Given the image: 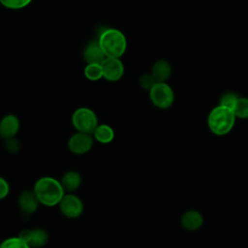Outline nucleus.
Segmentation results:
<instances>
[{
    "label": "nucleus",
    "mask_w": 248,
    "mask_h": 248,
    "mask_svg": "<svg viewBox=\"0 0 248 248\" xmlns=\"http://www.w3.org/2000/svg\"><path fill=\"white\" fill-rule=\"evenodd\" d=\"M72 124L77 132L92 135L98 123V117L94 110L89 108H78L72 115Z\"/></svg>",
    "instance_id": "nucleus-4"
},
{
    "label": "nucleus",
    "mask_w": 248,
    "mask_h": 248,
    "mask_svg": "<svg viewBox=\"0 0 248 248\" xmlns=\"http://www.w3.org/2000/svg\"><path fill=\"white\" fill-rule=\"evenodd\" d=\"M101 66L103 78L108 81H117L124 75V65L119 58L106 57Z\"/></svg>",
    "instance_id": "nucleus-8"
},
{
    "label": "nucleus",
    "mask_w": 248,
    "mask_h": 248,
    "mask_svg": "<svg viewBox=\"0 0 248 248\" xmlns=\"http://www.w3.org/2000/svg\"><path fill=\"white\" fill-rule=\"evenodd\" d=\"M60 182H61L65 192L74 193L80 187V185L82 183V178L78 171L69 170L63 174Z\"/></svg>",
    "instance_id": "nucleus-13"
},
{
    "label": "nucleus",
    "mask_w": 248,
    "mask_h": 248,
    "mask_svg": "<svg viewBox=\"0 0 248 248\" xmlns=\"http://www.w3.org/2000/svg\"><path fill=\"white\" fill-rule=\"evenodd\" d=\"M203 222L202 214L196 210H189L181 217V224L184 229L188 231L199 230Z\"/></svg>",
    "instance_id": "nucleus-15"
},
{
    "label": "nucleus",
    "mask_w": 248,
    "mask_h": 248,
    "mask_svg": "<svg viewBox=\"0 0 248 248\" xmlns=\"http://www.w3.org/2000/svg\"><path fill=\"white\" fill-rule=\"evenodd\" d=\"M40 201L34 190H25L18 197V205L25 214L34 213L39 207Z\"/></svg>",
    "instance_id": "nucleus-11"
},
{
    "label": "nucleus",
    "mask_w": 248,
    "mask_h": 248,
    "mask_svg": "<svg viewBox=\"0 0 248 248\" xmlns=\"http://www.w3.org/2000/svg\"><path fill=\"white\" fill-rule=\"evenodd\" d=\"M98 42L107 57L120 58L127 48V40L125 35L115 28L104 30L101 33Z\"/></svg>",
    "instance_id": "nucleus-2"
},
{
    "label": "nucleus",
    "mask_w": 248,
    "mask_h": 248,
    "mask_svg": "<svg viewBox=\"0 0 248 248\" xmlns=\"http://www.w3.org/2000/svg\"><path fill=\"white\" fill-rule=\"evenodd\" d=\"M20 128V122L15 114H7L0 120V137L9 140L16 138Z\"/></svg>",
    "instance_id": "nucleus-10"
},
{
    "label": "nucleus",
    "mask_w": 248,
    "mask_h": 248,
    "mask_svg": "<svg viewBox=\"0 0 248 248\" xmlns=\"http://www.w3.org/2000/svg\"><path fill=\"white\" fill-rule=\"evenodd\" d=\"M156 82H157L156 79L153 78L151 74H145L141 76L140 78V85L141 86V88L148 91L155 85Z\"/></svg>",
    "instance_id": "nucleus-22"
},
{
    "label": "nucleus",
    "mask_w": 248,
    "mask_h": 248,
    "mask_svg": "<svg viewBox=\"0 0 248 248\" xmlns=\"http://www.w3.org/2000/svg\"><path fill=\"white\" fill-rule=\"evenodd\" d=\"M93 143L94 138L92 135L77 132L70 137L68 140V148L74 154L82 155L91 150Z\"/></svg>",
    "instance_id": "nucleus-7"
},
{
    "label": "nucleus",
    "mask_w": 248,
    "mask_h": 248,
    "mask_svg": "<svg viewBox=\"0 0 248 248\" xmlns=\"http://www.w3.org/2000/svg\"><path fill=\"white\" fill-rule=\"evenodd\" d=\"M31 1L32 0H0V3L5 8L11 10H19L28 6Z\"/></svg>",
    "instance_id": "nucleus-21"
},
{
    "label": "nucleus",
    "mask_w": 248,
    "mask_h": 248,
    "mask_svg": "<svg viewBox=\"0 0 248 248\" xmlns=\"http://www.w3.org/2000/svg\"><path fill=\"white\" fill-rule=\"evenodd\" d=\"M238 96L233 93V92H227L225 94L222 95L221 99H220V105L224 106L226 108H229L231 109H233L237 100H238Z\"/></svg>",
    "instance_id": "nucleus-20"
},
{
    "label": "nucleus",
    "mask_w": 248,
    "mask_h": 248,
    "mask_svg": "<svg viewBox=\"0 0 248 248\" xmlns=\"http://www.w3.org/2000/svg\"><path fill=\"white\" fill-rule=\"evenodd\" d=\"M235 119L236 117L232 109L219 105L209 112L207 124L213 134L224 136L232 131Z\"/></svg>",
    "instance_id": "nucleus-3"
},
{
    "label": "nucleus",
    "mask_w": 248,
    "mask_h": 248,
    "mask_svg": "<svg viewBox=\"0 0 248 248\" xmlns=\"http://www.w3.org/2000/svg\"><path fill=\"white\" fill-rule=\"evenodd\" d=\"M170 74L171 66L167 60H158L152 66L151 75L157 82H166V80L170 77Z\"/></svg>",
    "instance_id": "nucleus-14"
},
{
    "label": "nucleus",
    "mask_w": 248,
    "mask_h": 248,
    "mask_svg": "<svg viewBox=\"0 0 248 248\" xmlns=\"http://www.w3.org/2000/svg\"><path fill=\"white\" fill-rule=\"evenodd\" d=\"M84 76L87 79L96 81L103 78V70L101 64L89 63L84 68Z\"/></svg>",
    "instance_id": "nucleus-17"
},
{
    "label": "nucleus",
    "mask_w": 248,
    "mask_h": 248,
    "mask_svg": "<svg viewBox=\"0 0 248 248\" xmlns=\"http://www.w3.org/2000/svg\"><path fill=\"white\" fill-rule=\"evenodd\" d=\"M92 135L94 140L100 143H109L114 139V131L112 127L107 124H99Z\"/></svg>",
    "instance_id": "nucleus-16"
},
{
    "label": "nucleus",
    "mask_w": 248,
    "mask_h": 248,
    "mask_svg": "<svg viewBox=\"0 0 248 248\" xmlns=\"http://www.w3.org/2000/svg\"><path fill=\"white\" fill-rule=\"evenodd\" d=\"M58 205L61 213L70 219H76L83 212V202L81 199L73 193L65 194Z\"/></svg>",
    "instance_id": "nucleus-6"
},
{
    "label": "nucleus",
    "mask_w": 248,
    "mask_h": 248,
    "mask_svg": "<svg viewBox=\"0 0 248 248\" xmlns=\"http://www.w3.org/2000/svg\"><path fill=\"white\" fill-rule=\"evenodd\" d=\"M5 146H6V149H7L10 153H16V152L19 151V149H20L19 141H18L16 138H12V139L6 140Z\"/></svg>",
    "instance_id": "nucleus-23"
},
{
    "label": "nucleus",
    "mask_w": 248,
    "mask_h": 248,
    "mask_svg": "<svg viewBox=\"0 0 248 248\" xmlns=\"http://www.w3.org/2000/svg\"><path fill=\"white\" fill-rule=\"evenodd\" d=\"M33 190L36 193L40 203L49 207L57 205L65 195V190L61 182L50 176L39 178L35 182Z\"/></svg>",
    "instance_id": "nucleus-1"
},
{
    "label": "nucleus",
    "mask_w": 248,
    "mask_h": 248,
    "mask_svg": "<svg viewBox=\"0 0 248 248\" xmlns=\"http://www.w3.org/2000/svg\"><path fill=\"white\" fill-rule=\"evenodd\" d=\"M9 192H10V185L8 181L4 177L0 176V201L4 200L9 195Z\"/></svg>",
    "instance_id": "nucleus-24"
},
{
    "label": "nucleus",
    "mask_w": 248,
    "mask_h": 248,
    "mask_svg": "<svg viewBox=\"0 0 248 248\" xmlns=\"http://www.w3.org/2000/svg\"><path fill=\"white\" fill-rule=\"evenodd\" d=\"M106 57L107 56L103 51L98 40L89 42V44H87V46L83 50V58L87 64L89 63L101 64Z\"/></svg>",
    "instance_id": "nucleus-12"
},
{
    "label": "nucleus",
    "mask_w": 248,
    "mask_h": 248,
    "mask_svg": "<svg viewBox=\"0 0 248 248\" xmlns=\"http://www.w3.org/2000/svg\"><path fill=\"white\" fill-rule=\"evenodd\" d=\"M18 236L24 240L31 248H41L45 246L49 238L48 232L42 228L36 229H24L22 230Z\"/></svg>",
    "instance_id": "nucleus-9"
},
{
    "label": "nucleus",
    "mask_w": 248,
    "mask_h": 248,
    "mask_svg": "<svg viewBox=\"0 0 248 248\" xmlns=\"http://www.w3.org/2000/svg\"><path fill=\"white\" fill-rule=\"evenodd\" d=\"M232 110L236 118H248V98L239 97Z\"/></svg>",
    "instance_id": "nucleus-18"
},
{
    "label": "nucleus",
    "mask_w": 248,
    "mask_h": 248,
    "mask_svg": "<svg viewBox=\"0 0 248 248\" xmlns=\"http://www.w3.org/2000/svg\"><path fill=\"white\" fill-rule=\"evenodd\" d=\"M0 248H31V247L19 236H13V237L4 239L0 243Z\"/></svg>",
    "instance_id": "nucleus-19"
},
{
    "label": "nucleus",
    "mask_w": 248,
    "mask_h": 248,
    "mask_svg": "<svg viewBox=\"0 0 248 248\" xmlns=\"http://www.w3.org/2000/svg\"><path fill=\"white\" fill-rule=\"evenodd\" d=\"M149 97L152 104L162 109L171 107L174 101V93L171 87L166 82H156L149 90Z\"/></svg>",
    "instance_id": "nucleus-5"
}]
</instances>
